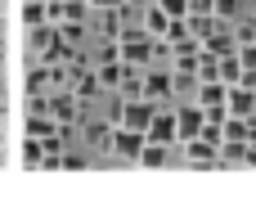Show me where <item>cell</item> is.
Wrapping results in <instances>:
<instances>
[{"instance_id":"obj_19","label":"cell","mask_w":256,"mask_h":216,"mask_svg":"<svg viewBox=\"0 0 256 216\" xmlns=\"http://www.w3.org/2000/svg\"><path fill=\"white\" fill-rule=\"evenodd\" d=\"M189 14H216V0H189Z\"/></svg>"},{"instance_id":"obj_8","label":"cell","mask_w":256,"mask_h":216,"mask_svg":"<svg viewBox=\"0 0 256 216\" xmlns=\"http://www.w3.org/2000/svg\"><path fill=\"white\" fill-rule=\"evenodd\" d=\"M140 27H144L148 36H166V27H171V14H166V9H162V5L153 0V5L144 9V18H140Z\"/></svg>"},{"instance_id":"obj_12","label":"cell","mask_w":256,"mask_h":216,"mask_svg":"<svg viewBox=\"0 0 256 216\" xmlns=\"http://www.w3.org/2000/svg\"><path fill=\"white\" fill-rule=\"evenodd\" d=\"M122 72H126V63H122V59H104V63H99V81H104V90L122 86Z\"/></svg>"},{"instance_id":"obj_10","label":"cell","mask_w":256,"mask_h":216,"mask_svg":"<svg viewBox=\"0 0 256 216\" xmlns=\"http://www.w3.org/2000/svg\"><path fill=\"white\" fill-rule=\"evenodd\" d=\"M122 99H140L144 95V68H135V63H126V72H122Z\"/></svg>"},{"instance_id":"obj_9","label":"cell","mask_w":256,"mask_h":216,"mask_svg":"<svg viewBox=\"0 0 256 216\" xmlns=\"http://www.w3.org/2000/svg\"><path fill=\"white\" fill-rule=\"evenodd\" d=\"M216 81H225V86L243 81V59H238V50H234V54H220V63H216Z\"/></svg>"},{"instance_id":"obj_3","label":"cell","mask_w":256,"mask_h":216,"mask_svg":"<svg viewBox=\"0 0 256 216\" xmlns=\"http://www.w3.org/2000/svg\"><path fill=\"white\" fill-rule=\"evenodd\" d=\"M144 131H135V126H112V140H108V149L117 153V158H126V162H140V149H144Z\"/></svg>"},{"instance_id":"obj_2","label":"cell","mask_w":256,"mask_h":216,"mask_svg":"<svg viewBox=\"0 0 256 216\" xmlns=\"http://www.w3.org/2000/svg\"><path fill=\"white\" fill-rule=\"evenodd\" d=\"M162 104H153V99H122V113H117V126H135V131H144L148 135V122H153V113H158Z\"/></svg>"},{"instance_id":"obj_21","label":"cell","mask_w":256,"mask_h":216,"mask_svg":"<svg viewBox=\"0 0 256 216\" xmlns=\"http://www.w3.org/2000/svg\"><path fill=\"white\" fill-rule=\"evenodd\" d=\"M58 167H68V171H76V167H86V158H81V153H63V162H58Z\"/></svg>"},{"instance_id":"obj_6","label":"cell","mask_w":256,"mask_h":216,"mask_svg":"<svg viewBox=\"0 0 256 216\" xmlns=\"http://www.w3.org/2000/svg\"><path fill=\"white\" fill-rule=\"evenodd\" d=\"M225 108H230V117H256V86H248V81H234V86H230Z\"/></svg>"},{"instance_id":"obj_1","label":"cell","mask_w":256,"mask_h":216,"mask_svg":"<svg viewBox=\"0 0 256 216\" xmlns=\"http://www.w3.org/2000/svg\"><path fill=\"white\" fill-rule=\"evenodd\" d=\"M171 95H176V72H171L166 63L144 68V99H153V104H171Z\"/></svg>"},{"instance_id":"obj_13","label":"cell","mask_w":256,"mask_h":216,"mask_svg":"<svg viewBox=\"0 0 256 216\" xmlns=\"http://www.w3.org/2000/svg\"><path fill=\"white\" fill-rule=\"evenodd\" d=\"M54 81H50V63H40V68H32L27 72V95H45Z\"/></svg>"},{"instance_id":"obj_11","label":"cell","mask_w":256,"mask_h":216,"mask_svg":"<svg viewBox=\"0 0 256 216\" xmlns=\"http://www.w3.org/2000/svg\"><path fill=\"white\" fill-rule=\"evenodd\" d=\"M166 162H171V144L144 140V149H140V167H166Z\"/></svg>"},{"instance_id":"obj_4","label":"cell","mask_w":256,"mask_h":216,"mask_svg":"<svg viewBox=\"0 0 256 216\" xmlns=\"http://www.w3.org/2000/svg\"><path fill=\"white\" fill-rule=\"evenodd\" d=\"M58 126H72L76 117H81V99H76V90H54L50 95V108H45Z\"/></svg>"},{"instance_id":"obj_20","label":"cell","mask_w":256,"mask_h":216,"mask_svg":"<svg viewBox=\"0 0 256 216\" xmlns=\"http://www.w3.org/2000/svg\"><path fill=\"white\" fill-rule=\"evenodd\" d=\"M238 59H243V68H256V45H238Z\"/></svg>"},{"instance_id":"obj_14","label":"cell","mask_w":256,"mask_h":216,"mask_svg":"<svg viewBox=\"0 0 256 216\" xmlns=\"http://www.w3.org/2000/svg\"><path fill=\"white\" fill-rule=\"evenodd\" d=\"M22 23H27V27L50 23V5H45V0H27V5H22Z\"/></svg>"},{"instance_id":"obj_22","label":"cell","mask_w":256,"mask_h":216,"mask_svg":"<svg viewBox=\"0 0 256 216\" xmlns=\"http://www.w3.org/2000/svg\"><path fill=\"white\" fill-rule=\"evenodd\" d=\"M90 5H94V9H122L126 0H90Z\"/></svg>"},{"instance_id":"obj_5","label":"cell","mask_w":256,"mask_h":216,"mask_svg":"<svg viewBox=\"0 0 256 216\" xmlns=\"http://www.w3.org/2000/svg\"><path fill=\"white\" fill-rule=\"evenodd\" d=\"M148 140H158V144H171V149L180 144V126H176V108H166V104H162V108L153 113V122H148Z\"/></svg>"},{"instance_id":"obj_17","label":"cell","mask_w":256,"mask_h":216,"mask_svg":"<svg viewBox=\"0 0 256 216\" xmlns=\"http://www.w3.org/2000/svg\"><path fill=\"white\" fill-rule=\"evenodd\" d=\"M158 5H162L171 18H189V0H158Z\"/></svg>"},{"instance_id":"obj_15","label":"cell","mask_w":256,"mask_h":216,"mask_svg":"<svg viewBox=\"0 0 256 216\" xmlns=\"http://www.w3.org/2000/svg\"><path fill=\"white\" fill-rule=\"evenodd\" d=\"M86 140H90V144H99V149H108V140H112V126H99V122H90V126H86Z\"/></svg>"},{"instance_id":"obj_7","label":"cell","mask_w":256,"mask_h":216,"mask_svg":"<svg viewBox=\"0 0 256 216\" xmlns=\"http://www.w3.org/2000/svg\"><path fill=\"white\" fill-rule=\"evenodd\" d=\"M176 126H180V144H184V140H194V135L207 126V113H202V104L194 99L189 108H176Z\"/></svg>"},{"instance_id":"obj_16","label":"cell","mask_w":256,"mask_h":216,"mask_svg":"<svg viewBox=\"0 0 256 216\" xmlns=\"http://www.w3.org/2000/svg\"><path fill=\"white\" fill-rule=\"evenodd\" d=\"M238 9H243L238 0H216V18H225V23H234V18H238Z\"/></svg>"},{"instance_id":"obj_18","label":"cell","mask_w":256,"mask_h":216,"mask_svg":"<svg viewBox=\"0 0 256 216\" xmlns=\"http://www.w3.org/2000/svg\"><path fill=\"white\" fill-rule=\"evenodd\" d=\"M81 32H86L81 23H58V36H63V41H72V45L81 41Z\"/></svg>"}]
</instances>
